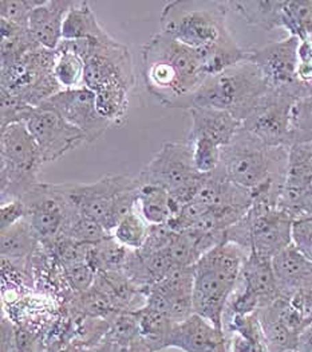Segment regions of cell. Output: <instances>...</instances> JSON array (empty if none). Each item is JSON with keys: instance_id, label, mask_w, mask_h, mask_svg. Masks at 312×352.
<instances>
[{"instance_id": "1", "label": "cell", "mask_w": 312, "mask_h": 352, "mask_svg": "<svg viewBox=\"0 0 312 352\" xmlns=\"http://www.w3.org/2000/svg\"><path fill=\"white\" fill-rule=\"evenodd\" d=\"M289 148L269 147L239 129L221 148L220 170L239 187L250 191L254 204L279 207L288 171Z\"/></svg>"}, {"instance_id": "2", "label": "cell", "mask_w": 312, "mask_h": 352, "mask_svg": "<svg viewBox=\"0 0 312 352\" xmlns=\"http://www.w3.org/2000/svg\"><path fill=\"white\" fill-rule=\"evenodd\" d=\"M141 74L146 90L164 107L192 94L208 76L202 52L158 31L143 46Z\"/></svg>"}, {"instance_id": "3", "label": "cell", "mask_w": 312, "mask_h": 352, "mask_svg": "<svg viewBox=\"0 0 312 352\" xmlns=\"http://www.w3.org/2000/svg\"><path fill=\"white\" fill-rule=\"evenodd\" d=\"M271 89L261 70L248 59L206 77L199 89L174 102L171 108L217 109L243 122Z\"/></svg>"}, {"instance_id": "4", "label": "cell", "mask_w": 312, "mask_h": 352, "mask_svg": "<svg viewBox=\"0 0 312 352\" xmlns=\"http://www.w3.org/2000/svg\"><path fill=\"white\" fill-rule=\"evenodd\" d=\"M248 253L223 241L206 252L193 266V311L224 329V315L240 281Z\"/></svg>"}, {"instance_id": "5", "label": "cell", "mask_w": 312, "mask_h": 352, "mask_svg": "<svg viewBox=\"0 0 312 352\" xmlns=\"http://www.w3.org/2000/svg\"><path fill=\"white\" fill-rule=\"evenodd\" d=\"M226 1L176 0L168 3L160 16L161 31L197 50L211 49L229 38Z\"/></svg>"}, {"instance_id": "6", "label": "cell", "mask_w": 312, "mask_h": 352, "mask_svg": "<svg viewBox=\"0 0 312 352\" xmlns=\"http://www.w3.org/2000/svg\"><path fill=\"white\" fill-rule=\"evenodd\" d=\"M60 187L71 205L112 234L115 226L136 210L141 183L137 176L117 174L104 176L91 184L63 183Z\"/></svg>"}, {"instance_id": "7", "label": "cell", "mask_w": 312, "mask_h": 352, "mask_svg": "<svg viewBox=\"0 0 312 352\" xmlns=\"http://www.w3.org/2000/svg\"><path fill=\"white\" fill-rule=\"evenodd\" d=\"M1 204L22 199L39 182L40 151L26 122L1 129Z\"/></svg>"}, {"instance_id": "8", "label": "cell", "mask_w": 312, "mask_h": 352, "mask_svg": "<svg viewBox=\"0 0 312 352\" xmlns=\"http://www.w3.org/2000/svg\"><path fill=\"white\" fill-rule=\"evenodd\" d=\"M137 177L141 186L156 184L168 190L177 214L182 206L193 201L204 174L195 167L189 142H167Z\"/></svg>"}, {"instance_id": "9", "label": "cell", "mask_w": 312, "mask_h": 352, "mask_svg": "<svg viewBox=\"0 0 312 352\" xmlns=\"http://www.w3.org/2000/svg\"><path fill=\"white\" fill-rule=\"evenodd\" d=\"M295 218L279 207L254 204L237 223L226 230V241L241 246L248 254L272 260L292 243Z\"/></svg>"}, {"instance_id": "10", "label": "cell", "mask_w": 312, "mask_h": 352, "mask_svg": "<svg viewBox=\"0 0 312 352\" xmlns=\"http://www.w3.org/2000/svg\"><path fill=\"white\" fill-rule=\"evenodd\" d=\"M57 50L39 47L19 60L1 66V89L36 108L62 88L54 77Z\"/></svg>"}, {"instance_id": "11", "label": "cell", "mask_w": 312, "mask_h": 352, "mask_svg": "<svg viewBox=\"0 0 312 352\" xmlns=\"http://www.w3.org/2000/svg\"><path fill=\"white\" fill-rule=\"evenodd\" d=\"M134 85V66L128 46L110 35L102 39H88L84 87L99 93L108 89L130 91Z\"/></svg>"}, {"instance_id": "12", "label": "cell", "mask_w": 312, "mask_h": 352, "mask_svg": "<svg viewBox=\"0 0 312 352\" xmlns=\"http://www.w3.org/2000/svg\"><path fill=\"white\" fill-rule=\"evenodd\" d=\"M312 93L302 89H271L241 128L269 147H291V115L295 102Z\"/></svg>"}, {"instance_id": "13", "label": "cell", "mask_w": 312, "mask_h": 352, "mask_svg": "<svg viewBox=\"0 0 312 352\" xmlns=\"http://www.w3.org/2000/svg\"><path fill=\"white\" fill-rule=\"evenodd\" d=\"M241 288L229 300L224 319L232 315H248L282 297L274 273L272 260L250 253L241 272Z\"/></svg>"}, {"instance_id": "14", "label": "cell", "mask_w": 312, "mask_h": 352, "mask_svg": "<svg viewBox=\"0 0 312 352\" xmlns=\"http://www.w3.org/2000/svg\"><path fill=\"white\" fill-rule=\"evenodd\" d=\"M27 206L29 225L42 243H54L62 236L64 225L75 210L62 191L60 184L38 183L22 198Z\"/></svg>"}, {"instance_id": "15", "label": "cell", "mask_w": 312, "mask_h": 352, "mask_svg": "<svg viewBox=\"0 0 312 352\" xmlns=\"http://www.w3.org/2000/svg\"><path fill=\"white\" fill-rule=\"evenodd\" d=\"M26 125L39 147L43 164L56 162L86 142L81 129L66 121L46 102L34 108Z\"/></svg>"}, {"instance_id": "16", "label": "cell", "mask_w": 312, "mask_h": 352, "mask_svg": "<svg viewBox=\"0 0 312 352\" xmlns=\"http://www.w3.org/2000/svg\"><path fill=\"white\" fill-rule=\"evenodd\" d=\"M300 39L288 35L282 41L271 42L251 50V58L261 70L272 89H302L309 87L299 77Z\"/></svg>"}, {"instance_id": "17", "label": "cell", "mask_w": 312, "mask_h": 352, "mask_svg": "<svg viewBox=\"0 0 312 352\" xmlns=\"http://www.w3.org/2000/svg\"><path fill=\"white\" fill-rule=\"evenodd\" d=\"M145 305L180 323L193 311V266L174 267L158 283L145 292Z\"/></svg>"}, {"instance_id": "18", "label": "cell", "mask_w": 312, "mask_h": 352, "mask_svg": "<svg viewBox=\"0 0 312 352\" xmlns=\"http://www.w3.org/2000/svg\"><path fill=\"white\" fill-rule=\"evenodd\" d=\"M45 102L66 121L81 129L85 133L87 143L101 139L112 125L98 112L94 91L85 87L62 89Z\"/></svg>"}, {"instance_id": "19", "label": "cell", "mask_w": 312, "mask_h": 352, "mask_svg": "<svg viewBox=\"0 0 312 352\" xmlns=\"http://www.w3.org/2000/svg\"><path fill=\"white\" fill-rule=\"evenodd\" d=\"M164 349L182 352H230L227 332L197 314L173 325Z\"/></svg>"}, {"instance_id": "20", "label": "cell", "mask_w": 312, "mask_h": 352, "mask_svg": "<svg viewBox=\"0 0 312 352\" xmlns=\"http://www.w3.org/2000/svg\"><path fill=\"white\" fill-rule=\"evenodd\" d=\"M75 3L77 1L73 0H43L42 4L32 11L29 29L42 47L57 50L63 41V21Z\"/></svg>"}, {"instance_id": "21", "label": "cell", "mask_w": 312, "mask_h": 352, "mask_svg": "<svg viewBox=\"0 0 312 352\" xmlns=\"http://www.w3.org/2000/svg\"><path fill=\"white\" fill-rule=\"evenodd\" d=\"M272 267L282 297L312 288V263L292 243L272 258Z\"/></svg>"}, {"instance_id": "22", "label": "cell", "mask_w": 312, "mask_h": 352, "mask_svg": "<svg viewBox=\"0 0 312 352\" xmlns=\"http://www.w3.org/2000/svg\"><path fill=\"white\" fill-rule=\"evenodd\" d=\"M192 116V126L188 135V142L204 139L220 148L228 146L241 128V122L227 112L193 108L189 111Z\"/></svg>"}, {"instance_id": "23", "label": "cell", "mask_w": 312, "mask_h": 352, "mask_svg": "<svg viewBox=\"0 0 312 352\" xmlns=\"http://www.w3.org/2000/svg\"><path fill=\"white\" fill-rule=\"evenodd\" d=\"M268 352L296 351L299 333L291 327L284 315L283 297L257 311Z\"/></svg>"}, {"instance_id": "24", "label": "cell", "mask_w": 312, "mask_h": 352, "mask_svg": "<svg viewBox=\"0 0 312 352\" xmlns=\"http://www.w3.org/2000/svg\"><path fill=\"white\" fill-rule=\"evenodd\" d=\"M230 352H268L257 312L232 315L224 319Z\"/></svg>"}, {"instance_id": "25", "label": "cell", "mask_w": 312, "mask_h": 352, "mask_svg": "<svg viewBox=\"0 0 312 352\" xmlns=\"http://www.w3.org/2000/svg\"><path fill=\"white\" fill-rule=\"evenodd\" d=\"M228 11H233L247 23L265 30L282 28L283 1L274 0H228Z\"/></svg>"}, {"instance_id": "26", "label": "cell", "mask_w": 312, "mask_h": 352, "mask_svg": "<svg viewBox=\"0 0 312 352\" xmlns=\"http://www.w3.org/2000/svg\"><path fill=\"white\" fill-rule=\"evenodd\" d=\"M38 238L34 234L29 219L25 218L8 229L1 230L0 235V254L3 261L19 264L32 256Z\"/></svg>"}, {"instance_id": "27", "label": "cell", "mask_w": 312, "mask_h": 352, "mask_svg": "<svg viewBox=\"0 0 312 352\" xmlns=\"http://www.w3.org/2000/svg\"><path fill=\"white\" fill-rule=\"evenodd\" d=\"M108 35L109 34L99 25L94 11L87 1H77L63 21V41L102 39Z\"/></svg>"}, {"instance_id": "28", "label": "cell", "mask_w": 312, "mask_h": 352, "mask_svg": "<svg viewBox=\"0 0 312 352\" xmlns=\"http://www.w3.org/2000/svg\"><path fill=\"white\" fill-rule=\"evenodd\" d=\"M137 206L140 207L142 218L150 226L168 225L176 214L168 190L156 184H142Z\"/></svg>"}, {"instance_id": "29", "label": "cell", "mask_w": 312, "mask_h": 352, "mask_svg": "<svg viewBox=\"0 0 312 352\" xmlns=\"http://www.w3.org/2000/svg\"><path fill=\"white\" fill-rule=\"evenodd\" d=\"M1 28V66H8L42 47L29 28L11 23L0 18Z\"/></svg>"}, {"instance_id": "30", "label": "cell", "mask_w": 312, "mask_h": 352, "mask_svg": "<svg viewBox=\"0 0 312 352\" xmlns=\"http://www.w3.org/2000/svg\"><path fill=\"white\" fill-rule=\"evenodd\" d=\"M143 344L153 352L165 351L164 344L174 325L165 315L143 305L134 311Z\"/></svg>"}, {"instance_id": "31", "label": "cell", "mask_w": 312, "mask_h": 352, "mask_svg": "<svg viewBox=\"0 0 312 352\" xmlns=\"http://www.w3.org/2000/svg\"><path fill=\"white\" fill-rule=\"evenodd\" d=\"M130 250L118 243L113 235L90 245L87 264L95 272H122Z\"/></svg>"}, {"instance_id": "32", "label": "cell", "mask_w": 312, "mask_h": 352, "mask_svg": "<svg viewBox=\"0 0 312 352\" xmlns=\"http://www.w3.org/2000/svg\"><path fill=\"white\" fill-rule=\"evenodd\" d=\"M54 77L62 89L82 88L85 77V59L60 43L57 49Z\"/></svg>"}, {"instance_id": "33", "label": "cell", "mask_w": 312, "mask_h": 352, "mask_svg": "<svg viewBox=\"0 0 312 352\" xmlns=\"http://www.w3.org/2000/svg\"><path fill=\"white\" fill-rule=\"evenodd\" d=\"M282 28L300 41L312 36V0L283 1Z\"/></svg>"}, {"instance_id": "34", "label": "cell", "mask_w": 312, "mask_h": 352, "mask_svg": "<svg viewBox=\"0 0 312 352\" xmlns=\"http://www.w3.org/2000/svg\"><path fill=\"white\" fill-rule=\"evenodd\" d=\"M110 235L112 234L99 222L87 217L78 208H75L71 212L62 233V236L70 238L75 242L86 243V245L97 243Z\"/></svg>"}, {"instance_id": "35", "label": "cell", "mask_w": 312, "mask_h": 352, "mask_svg": "<svg viewBox=\"0 0 312 352\" xmlns=\"http://www.w3.org/2000/svg\"><path fill=\"white\" fill-rule=\"evenodd\" d=\"M129 93L126 89H108L94 93L98 112L112 125L122 126L126 122Z\"/></svg>"}, {"instance_id": "36", "label": "cell", "mask_w": 312, "mask_h": 352, "mask_svg": "<svg viewBox=\"0 0 312 352\" xmlns=\"http://www.w3.org/2000/svg\"><path fill=\"white\" fill-rule=\"evenodd\" d=\"M150 225L136 210L129 212L112 232L114 239L129 250H140L149 235Z\"/></svg>"}, {"instance_id": "37", "label": "cell", "mask_w": 312, "mask_h": 352, "mask_svg": "<svg viewBox=\"0 0 312 352\" xmlns=\"http://www.w3.org/2000/svg\"><path fill=\"white\" fill-rule=\"evenodd\" d=\"M312 144V93L299 98L291 115V147Z\"/></svg>"}, {"instance_id": "38", "label": "cell", "mask_w": 312, "mask_h": 352, "mask_svg": "<svg viewBox=\"0 0 312 352\" xmlns=\"http://www.w3.org/2000/svg\"><path fill=\"white\" fill-rule=\"evenodd\" d=\"M1 129L16 122H26L34 111L26 101L18 96L1 89Z\"/></svg>"}, {"instance_id": "39", "label": "cell", "mask_w": 312, "mask_h": 352, "mask_svg": "<svg viewBox=\"0 0 312 352\" xmlns=\"http://www.w3.org/2000/svg\"><path fill=\"white\" fill-rule=\"evenodd\" d=\"M189 143L193 148V162L200 174H209L219 168L221 148L204 139H196Z\"/></svg>"}, {"instance_id": "40", "label": "cell", "mask_w": 312, "mask_h": 352, "mask_svg": "<svg viewBox=\"0 0 312 352\" xmlns=\"http://www.w3.org/2000/svg\"><path fill=\"white\" fill-rule=\"evenodd\" d=\"M43 0H1L0 18L11 23L29 28L32 11L42 4Z\"/></svg>"}, {"instance_id": "41", "label": "cell", "mask_w": 312, "mask_h": 352, "mask_svg": "<svg viewBox=\"0 0 312 352\" xmlns=\"http://www.w3.org/2000/svg\"><path fill=\"white\" fill-rule=\"evenodd\" d=\"M63 269L66 273V278L77 292H86L93 287L97 272L87 263L69 265Z\"/></svg>"}, {"instance_id": "42", "label": "cell", "mask_w": 312, "mask_h": 352, "mask_svg": "<svg viewBox=\"0 0 312 352\" xmlns=\"http://www.w3.org/2000/svg\"><path fill=\"white\" fill-rule=\"evenodd\" d=\"M292 245L312 263V218H299L293 221Z\"/></svg>"}, {"instance_id": "43", "label": "cell", "mask_w": 312, "mask_h": 352, "mask_svg": "<svg viewBox=\"0 0 312 352\" xmlns=\"http://www.w3.org/2000/svg\"><path fill=\"white\" fill-rule=\"evenodd\" d=\"M27 214H29L27 206L22 199H14V201L1 204V208H0L1 230L8 229L12 225L18 223L19 221L27 218Z\"/></svg>"}, {"instance_id": "44", "label": "cell", "mask_w": 312, "mask_h": 352, "mask_svg": "<svg viewBox=\"0 0 312 352\" xmlns=\"http://www.w3.org/2000/svg\"><path fill=\"white\" fill-rule=\"evenodd\" d=\"M299 77L312 87V36L300 41L299 47Z\"/></svg>"}, {"instance_id": "45", "label": "cell", "mask_w": 312, "mask_h": 352, "mask_svg": "<svg viewBox=\"0 0 312 352\" xmlns=\"http://www.w3.org/2000/svg\"><path fill=\"white\" fill-rule=\"evenodd\" d=\"M296 352H312V324L300 333Z\"/></svg>"}, {"instance_id": "46", "label": "cell", "mask_w": 312, "mask_h": 352, "mask_svg": "<svg viewBox=\"0 0 312 352\" xmlns=\"http://www.w3.org/2000/svg\"><path fill=\"white\" fill-rule=\"evenodd\" d=\"M112 352H153L150 351L142 342L141 339H139L136 343L130 344V346H114L112 344ZM164 352V351H161Z\"/></svg>"}, {"instance_id": "47", "label": "cell", "mask_w": 312, "mask_h": 352, "mask_svg": "<svg viewBox=\"0 0 312 352\" xmlns=\"http://www.w3.org/2000/svg\"><path fill=\"white\" fill-rule=\"evenodd\" d=\"M307 218H312V217H307Z\"/></svg>"}]
</instances>
